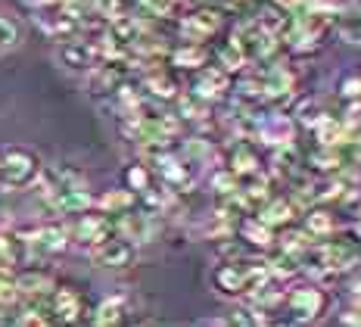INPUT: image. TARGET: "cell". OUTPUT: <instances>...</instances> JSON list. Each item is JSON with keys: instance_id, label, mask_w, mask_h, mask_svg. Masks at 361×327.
Segmentation results:
<instances>
[{"instance_id": "6da1fadb", "label": "cell", "mask_w": 361, "mask_h": 327, "mask_svg": "<svg viewBox=\"0 0 361 327\" xmlns=\"http://www.w3.org/2000/svg\"><path fill=\"white\" fill-rule=\"evenodd\" d=\"M314 278H334L340 271L358 268V246L352 240H327L318 246H308V253L299 258Z\"/></svg>"}, {"instance_id": "7a4b0ae2", "label": "cell", "mask_w": 361, "mask_h": 327, "mask_svg": "<svg viewBox=\"0 0 361 327\" xmlns=\"http://www.w3.org/2000/svg\"><path fill=\"white\" fill-rule=\"evenodd\" d=\"M327 309L324 290H318L314 284L293 287L290 293H283V315H287V327H312L321 321Z\"/></svg>"}, {"instance_id": "3957f363", "label": "cell", "mask_w": 361, "mask_h": 327, "mask_svg": "<svg viewBox=\"0 0 361 327\" xmlns=\"http://www.w3.org/2000/svg\"><path fill=\"white\" fill-rule=\"evenodd\" d=\"M41 178V162L32 150L25 147H10L0 153V187L6 190H19V187H32Z\"/></svg>"}, {"instance_id": "277c9868", "label": "cell", "mask_w": 361, "mask_h": 327, "mask_svg": "<svg viewBox=\"0 0 361 327\" xmlns=\"http://www.w3.org/2000/svg\"><path fill=\"white\" fill-rule=\"evenodd\" d=\"M334 28V16L327 13H318V10H305L302 16L290 19V28H287V41L296 53H312L324 44L327 32Z\"/></svg>"}, {"instance_id": "5b68a950", "label": "cell", "mask_w": 361, "mask_h": 327, "mask_svg": "<svg viewBox=\"0 0 361 327\" xmlns=\"http://www.w3.org/2000/svg\"><path fill=\"white\" fill-rule=\"evenodd\" d=\"M178 32L187 44H202V41H209V37H215L221 32V13L206 10V6H202V10H193L180 19Z\"/></svg>"}, {"instance_id": "8992f818", "label": "cell", "mask_w": 361, "mask_h": 327, "mask_svg": "<svg viewBox=\"0 0 361 327\" xmlns=\"http://www.w3.org/2000/svg\"><path fill=\"white\" fill-rule=\"evenodd\" d=\"M231 41H237V47L243 50V57L250 59H268L271 53L277 50V37H271L268 32H262L259 25H255V19L252 22H243V25L234 32V37Z\"/></svg>"}, {"instance_id": "52a82bcc", "label": "cell", "mask_w": 361, "mask_h": 327, "mask_svg": "<svg viewBox=\"0 0 361 327\" xmlns=\"http://www.w3.org/2000/svg\"><path fill=\"white\" fill-rule=\"evenodd\" d=\"M66 246H69V234L56 225H44L22 234V249H28L32 256H54L63 253Z\"/></svg>"}, {"instance_id": "ba28073f", "label": "cell", "mask_w": 361, "mask_h": 327, "mask_svg": "<svg viewBox=\"0 0 361 327\" xmlns=\"http://www.w3.org/2000/svg\"><path fill=\"white\" fill-rule=\"evenodd\" d=\"M255 138L268 147H290L293 138H296V121L283 112H271V116H262L255 121Z\"/></svg>"}, {"instance_id": "9c48e42d", "label": "cell", "mask_w": 361, "mask_h": 327, "mask_svg": "<svg viewBox=\"0 0 361 327\" xmlns=\"http://www.w3.org/2000/svg\"><path fill=\"white\" fill-rule=\"evenodd\" d=\"M156 165H159V174H162V181L169 190H190L197 184V172H193V165L187 162V159L159 153L156 156Z\"/></svg>"}, {"instance_id": "30bf717a", "label": "cell", "mask_w": 361, "mask_h": 327, "mask_svg": "<svg viewBox=\"0 0 361 327\" xmlns=\"http://www.w3.org/2000/svg\"><path fill=\"white\" fill-rule=\"evenodd\" d=\"M215 290L224 293V296H243L250 293V268L246 265H237V262H224L215 268Z\"/></svg>"}, {"instance_id": "8fae6325", "label": "cell", "mask_w": 361, "mask_h": 327, "mask_svg": "<svg viewBox=\"0 0 361 327\" xmlns=\"http://www.w3.org/2000/svg\"><path fill=\"white\" fill-rule=\"evenodd\" d=\"M228 90H231V75L221 72L218 66H209V69H202L200 78L193 81V97H200L202 103L221 100Z\"/></svg>"}, {"instance_id": "7c38bea8", "label": "cell", "mask_w": 361, "mask_h": 327, "mask_svg": "<svg viewBox=\"0 0 361 327\" xmlns=\"http://www.w3.org/2000/svg\"><path fill=\"white\" fill-rule=\"evenodd\" d=\"M131 258H134V243L125 237H109L94 249V262L103 265V268H125V265H131Z\"/></svg>"}, {"instance_id": "4fadbf2b", "label": "cell", "mask_w": 361, "mask_h": 327, "mask_svg": "<svg viewBox=\"0 0 361 327\" xmlns=\"http://www.w3.org/2000/svg\"><path fill=\"white\" fill-rule=\"evenodd\" d=\"M109 237H112V225L103 215H81L78 225H75V240H78L81 246H87L90 253Z\"/></svg>"}, {"instance_id": "5bb4252c", "label": "cell", "mask_w": 361, "mask_h": 327, "mask_svg": "<svg viewBox=\"0 0 361 327\" xmlns=\"http://www.w3.org/2000/svg\"><path fill=\"white\" fill-rule=\"evenodd\" d=\"M125 81V69L122 63H97L94 69L87 72V88L94 90V94H112V90H118Z\"/></svg>"}, {"instance_id": "9a60e30c", "label": "cell", "mask_w": 361, "mask_h": 327, "mask_svg": "<svg viewBox=\"0 0 361 327\" xmlns=\"http://www.w3.org/2000/svg\"><path fill=\"white\" fill-rule=\"evenodd\" d=\"M59 59H63L69 69H87V72L100 63V59H97V50H94V41H63Z\"/></svg>"}, {"instance_id": "2e32d148", "label": "cell", "mask_w": 361, "mask_h": 327, "mask_svg": "<svg viewBox=\"0 0 361 327\" xmlns=\"http://www.w3.org/2000/svg\"><path fill=\"white\" fill-rule=\"evenodd\" d=\"M262 90L265 97H274V100H283V97H293L296 90V75L287 66H271V69L262 75Z\"/></svg>"}, {"instance_id": "e0dca14e", "label": "cell", "mask_w": 361, "mask_h": 327, "mask_svg": "<svg viewBox=\"0 0 361 327\" xmlns=\"http://www.w3.org/2000/svg\"><path fill=\"white\" fill-rule=\"evenodd\" d=\"M118 231H122V237L131 240V243H147L149 237H153V218L140 215V212H122V218H118Z\"/></svg>"}, {"instance_id": "ac0fdd59", "label": "cell", "mask_w": 361, "mask_h": 327, "mask_svg": "<svg viewBox=\"0 0 361 327\" xmlns=\"http://www.w3.org/2000/svg\"><path fill=\"white\" fill-rule=\"evenodd\" d=\"M54 311L59 321L72 324L81 318V293L75 287H54Z\"/></svg>"}, {"instance_id": "d6986e66", "label": "cell", "mask_w": 361, "mask_h": 327, "mask_svg": "<svg viewBox=\"0 0 361 327\" xmlns=\"http://www.w3.org/2000/svg\"><path fill=\"white\" fill-rule=\"evenodd\" d=\"M231 172H234L237 178H252V174H259V156H255V150L250 143H237V147L231 150Z\"/></svg>"}, {"instance_id": "ffe728a7", "label": "cell", "mask_w": 361, "mask_h": 327, "mask_svg": "<svg viewBox=\"0 0 361 327\" xmlns=\"http://www.w3.org/2000/svg\"><path fill=\"white\" fill-rule=\"evenodd\" d=\"M336 35L345 44H361V6H349V10L336 13Z\"/></svg>"}, {"instance_id": "44dd1931", "label": "cell", "mask_w": 361, "mask_h": 327, "mask_svg": "<svg viewBox=\"0 0 361 327\" xmlns=\"http://www.w3.org/2000/svg\"><path fill=\"white\" fill-rule=\"evenodd\" d=\"M209 59V53L202 44H184V47L171 50V66H178V69H202Z\"/></svg>"}, {"instance_id": "7402d4cb", "label": "cell", "mask_w": 361, "mask_h": 327, "mask_svg": "<svg viewBox=\"0 0 361 327\" xmlns=\"http://www.w3.org/2000/svg\"><path fill=\"white\" fill-rule=\"evenodd\" d=\"M144 88H147L153 97H159V100H171V97H178V81L171 78V75L165 72V69H153V72H147Z\"/></svg>"}, {"instance_id": "603a6c76", "label": "cell", "mask_w": 361, "mask_h": 327, "mask_svg": "<svg viewBox=\"0 0 361 327\" xmlns=\"http://www.w3.org/2000/svg\"><path fill=\"white\" fill-rule=\"evenodd\" d=\"M16 290L19 296H44L54 290V278L47 271H25L19 280H16Z\"/></svg>"}, {"instance_id": "cb8c5ba5", "label": "cell", "mask_w": 361, "mask_h": 327, "mask_svg": "<svg viewBox=\"0 0 361 327\" xmlns=\"http://www.w3.org/2000/svg\"><path fill=\"white\" fill-rule=\"evenodd\" d=\"M125 315V299L122 296H109V299H103L100 306L94 311V327H116L122 321Z\"/></svg>"}, {"instance_id": "d4e9b609", "label": "cell", "mask_w": 361, "mask_h": 327, "mask_svg": "<svg viewBox=\"0 0 361 327\" xmlns=\"http://www.w3.org/2000/svg\"><path fill=\"white\" fill-rule=\"evenodd\" d=\"M255 25H259L262 32H268L271 37H281L290 28V16L283 10H277V6H265V10L255 16Z\"/></svg>"}, {"instance_id": "484cf974", "label": "cell", "mask_w": 361, "mask_h": 327, "mask_svg": "<svg viewBox=\"0 0 361 327\" xmlns=\"http://www.w3.org/2000/svg\"><path fill=\"white\" fill-rule=\"evenodd\" d=\"M314 131H318L321 147H340L343 141H349V131H352V128L345 125V121H334V119L327 116L318 128H314Z\"/></svg>"}, {"instance_id": "4316f807", "label": "cell", "mask_w": 361, "mask_h": 327, "mask_svg": "<svg viewBox=\"0 0 361 327\" xmlns=\"http://www.w3.org/2000/svg\"><path fill=\"white\" fill-rule=\"evenodd\" d=\"M134 206V194L131 190H109V194H103L100 200H97V209L106 212V215H122Z\"/></svg>"}, {"instance_id": "83f0119b", "label": "cell", "mask_w": 361, "mask_h": 327, "mask_svg": "<svg viewBox=\"0 0 361 327\" xmlns=\"http://www.w3.org/2000/svg\"><path fill=\"white\" fill-rule=\"evenodd\" d=\"M234 196H237L240 206H246V209H252L255 203H265L268 200V178H259V174H252L250 184L240 187Z\"/></svg>"}, {"instance_id": "f1b7e54d", "label": "cell", "mask_w": 361, "mask_h": 327, "mask_svg": "<svg viewBox=\"0 0 361 327\" xmlns=\"http://www.w3.org/2000/svg\"><path fill=\"white\" fill-rule=\"evenodd\" d=\"M246 63H250V59L243 57V50L237 47V41H228L221 50H218V69H221V72H228V75L243 72Z\"/></svg>"}, {"instance_id": "f546056e", "label": "cell", "mask_w": 361, "mask_h": 327, "mask_svg": "<svg viewBox=\"0 0 361 327\" xmlns=\"http://www.w3.org/2000/svg\"><path fill=\"white\" fill-rule=\"evenodd\" d=\"M240 234H243L246 243H252V246H262V249L274 243V234H271V227L262 222V218H250V222H243Z\"/></svg>"}, {"instance_id": "4dcf8cb0", "label": "cell", "mask_w": 361, "mask_h": 327, "mask_svg": "<svg viewBox=\"0 0 361 327\" xmlns=\"http://www.w3.org/2000/svg\"><path fill=\"white\" fill-rule=\"evenodd\" d=\"M41 25H44V32L54 35V37H69L75 28H78V22L59 6V13H54V16H41Z\"/></svg>"}, {"instance_id": "1f68e13d", "label": "cell", "mask_w": 361, "mask_h": 327, "mask_svg": "<svg viewBox=\"0 0 361 327\" xmlns=\"http://www.w3.org/2000/svg\"><path fill=\"white\" fill-rule=\"evenodd\" d=\"M334 215L324 209H314V212H308L305 215V234L308 237H330L334 234Z\"/></svg>"}, {"instance_id": "d6a6232c", "label": "cell", "mask_w": 361, "mask_h": 327, "mask_svg": "<svg viewBox=\"0 0 361 327\" xmlns=\"http://www.w3.org/2000/svg\"><path fill=\"white\" fill-rule=\"evenodd\" d=\"M268 271H271V278H274V280H290V278H296L299 271H302V265H299L296 256L281 253V256H274L268 262Z\"/></svg>"}, {"instance_id": "836d02e7", "label": "cell", "mask_w": 361, "mask_h": 327, "mask_svg": "<svg viewBox=\"0 0 361 327\" xmlns=\"http://www.w3.org/2000/svg\"><path fill=\"white\" fill-rule=\"evenodd\" d=\"M293 203H287V200H274V203H268L265 209H262V222H265L268 227H277V225H287V222H293Z\"/></svg>"}, {"instance_id": "e575fe53", "label": "cell", "mask_w": 361, "mask_h": 327, "mask_svg": "<svg viewBox=\"0 0 361 327\" xmlns=\"http://www.w3.org/2000/svg\"><path fill=\"white\" fill-rule=\"evenodd\" d=\"M345 184L340 178H324V181H314L308 184V200H334V196H343Z\"/></svg>"}, {"instance_id": "d590c367", "label": "cell", "mask_w": 361, "mask_h": 327, "mask_svg": "<svg viewBox=\"0 0 361 327\" xmlns=\"http://www.w3.org/2000/svg\"><path fill=\"white\" fill-rule=\"evenodd\" d=\"M308 246H312V240H308V234L305 231H287L281 237V249L287 256H296V258H302L308 253Z\"/></svg>"}, {"instance_id": "8d00e7d4", "label": "cell", "mask_w": 361, "mask_h": 327, "mask_svg": "<svg viewBox=\"0 0 361 327\" xmlns=\"http://www.w3.org/2000/svg\"><path fill=\"white\" fill-rule=\"evenodd\" d=\"M312 165L318 172H327L330 174V172H336L343 165V156L336 153L334 147H321V150H314V153H312Z\"/></svg>"}, {"instance_id": "74e56055", "label": "cell", "mask_w": 361, "mask_h": 327, "mask_svg": "<svg viewBox=\"0 0 361 327\" xmlns=\"http://www.w3.org/2000/svg\"><path fill=\"white\" fill-rule=\"evenodd\" d=\"M296 116H299V121H302L305 128H318L321 121L327 119V112L318 106V100H302L296 106Z\"/></svg>"}, {"instance_id": "f35d334b", "label": "cell", "mask_w": 361, "mask_h": 327, "mask_svg": "<svg viewBox=\"0 0 361 327\" xmlns=\"http://www.w3.org/2000/svg\"><path fill=\"white\" fill-rule=\"evenodd\" d=\"M234 231V218H231V212H215L212 218L206 222V227H202V234L206 237H224V234H231Z\"/></svg>"}, {"instance_id": "ab89813d", "label": "cell", "mask_w": 361, "mask_h": 327, "mask_svg": "<svg viewBox=\"0 0 361 327\" xmlns=\"http://www.w3.org/2000/svg\"><path fill=\"white\" fill-rule=\"evenodd\" d=\"M274 172L283 174V178H293L299 169H296V156H293V147H277L274 153Z\"/></svg>"}, {"instance_id": "60d3db41", "label": "cell", "mask_w": 361, "mask_h": 327, "mask_svg": "<svg viewBox=\"0 0 361 327\" xmlns=\"http://www.w3.org/2000/svg\"><path fill=\"white\" fill-rule=\"evenodd\" d=\"M358 0H308V10H318V13H327V16H336V13L349 10L355 6Z\"/></svg>"}, {"instance_id": "b9f144b4", "label": "cell", "mask_w": 361, "mask_h": 327, "mask_svg": "<svg viewBox=\"0 0 361 327\" xmlns=\"http://www.w3.org/2000/svg\"><path fill=\"white\" fill-rule=\"evenodd\" d=\"M212 187L218 190V194H228V196H234L237 190H240V181H237V174L234 172H215L212 174Z\"/></svg>"}, {"instance_id": "7bdbcfd3", "label": "cell", "mask_w": 361, "mask_h": 327, "mask_svg": "<svg viewBox=\"0 0 361 327\" xmlns=\"http://www.w3.org/2000/svg\"><path fill=\"white\" fill-rule=\"evenodd\" d=\"M224 324L228 327H262L259 315H255L252 309H234L228 318H224Z\"/></svg>"}, {"instance_id": "ee69618b", "label": "cell", "mask_w": 361, "mask_h": 327, "mask_svg": "<svg viewBox=\"0 0 361 327\" xmlns=\"http://www.w3.org/2000/svg\"><path fill=\"white\" fill-rule=\"evenodd\" d=\"M206 112H209V103H202L200 97H184L180 100V116L184 119H206Z\"/></svg>"}, {"instance_id": "f6af8a7d", "label": "cell", "mask_w": 361, "mask_h": 327, "mask_svg": "<svg viewBox=\"0 0 361 327\" xmlns=\"http://www.w3.org/2000/svg\"><path fill=\"white\" fill-rule=\"evenodd\" d=\"M19 262V249H16V240H10L6 234H0V265L10 268V265Z\"/></svg>"}, {"instance_id": "bcb514c9", "label": "cell", "mask_w": 361, "mask_h": 327, "mask_svg": "<svg viewBox=\"0 0 361 327\" xmlns=\"http://www.w3.org/2000/svg\"><path fill=\"white\" fill-rule=\"evenodd\" d=\"M125 178H128V187L131 190H149V172L144 165H131Z\"/></svg>"}, {"instance_id": "7dc6e473", "label": "cell", "mask_w": 361, "mask_h": 327, "mask_svg": "<svg viewBox=\"0 0 361 327\" xmlns=\"http://www.w3.org/2000/svg\"><path fill=\"white\" fill-rule=\"evenodd\" d=\"M178 6V0H144V10L149 13V16H171Z\"/></svg>"}, {"instance_id": "c3c4849f", "label": "cell", "mask_w": 361, "mask_h": 327, "mask_svg": "<svg viewBox=\"0 0 361 327\" xmlns=\"http://www.w3.org/2000/svg\"><path fill=\"white\" fill-rule=\"evenodd\" d=\"M16 41H19L16 25H13L10 19H4V16H0V50H10Z\"/></svg>"}, {"instance_id": "681fc988", "label": "cell", "mask_w": 361, "mask_h": 327, "mask_svg": "<svg viewBox=\"0 0 361 327\" xmlns=\"http://www.w3.org/2000/svg\"><path fill=\"white\" fill-rule=\"evenodd\" d=\"M16 327H50V321L41 315L37 309H25L22 315L16 318Z\"/></svg>"}, {"instance_id": "f907efd6", "label": "cell", "mask_w": 361, "mask_h": 327, "mask_svg": "<svg viewBox=\"0 0 361 327\" xmlns=\"http://www.w3.org/2000/svg\"><path fill=\"white\" fill-rule=\"evenodd\" d=\"M16 299H19L16 280H10L6 275H0V306H13Z\"/></svg>"}, {"instance_id": "816d5d0a", "label": "cell", "mask_w": 361, "mask_h": 327, "mask_svg": "<svg viewBox=\"0 0 361 327\" xmlns=\"http://www.w3.org/2000/svg\"><path fill=\"white\" fill-rule=\"evenodd\" d=\"M343 321L352 324V327H361V293H352L349 309L343 311Z\"/></svg>"}, {"instance_id": "f5cc1de1", "label": "cell", "mask_w": 361, "mask_h": 327, "mask_svg": "<svg viewBox=\"0 0 361 327\" xmlns=\"http://www.w3.org/2000/svg\"><path fill=\"white\" fill-rule=\"evenodd\" d=\"M340 90H343V97H349V100H361V78H345Z\"/></svg>"}, {"instance_id": "db71d44e", "label": "cell", "mask_w": 361, "mask_h": 327, "mask_svg": "<svg viewBox=\"0 0 361 327\" xmlns=\"http://www.w3.org/2000/svg\"><path fill=\"white\" fill-rule=\"evenodd\" d=\"M271 6H277V10H283V13H296L305 6V0H271Z\"/></svg>"}, {"instance_id": "11a10c76", "label": "cell", "mask_w": 361, "mask_h": 327, "mask_svg": "<svg viewBox=\"0 0 361 327\" xmlns=\"http://www.w3.org/2000/svg\"><path fill=\"white\" fill-rule=\"evenodd\" d=\"M200 327H228L224 318H209V321H200Z\"/></svg>"}, {"instance_id": "9f6ffc18", "label": "cell", "mask_w": 361, "mask_h": 327, "mask_svg": "<svg viewBox=\"0 0 361 327\" xmlns=\"http://www.w3.org/2000/svg\"><path fill=\"white\" fill-rule=\"evenodd\" d=\"M41 4H44V6H63L66 0H41Z\"/></svg>"}, {"instance_id": "6f0895ef", "label": "cell", "mask_w": 361, "mask_h": 327, "mask_svg": "<svg viewBox=\"0 0 361 327\" xmlns=\"http://www.w3.org/2000/svg\"><path fill=\"white\" fill-rule=\"evenodd\" d=\"M231 4H246V0H231Z\"/></svg>"}]
</instances>
